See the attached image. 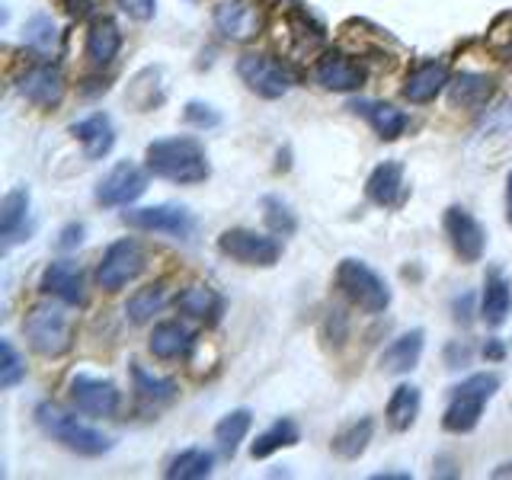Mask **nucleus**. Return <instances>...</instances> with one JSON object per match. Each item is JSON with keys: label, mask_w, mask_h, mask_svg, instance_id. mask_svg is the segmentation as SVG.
I'll return each mask as SVG.
<instances>
[{"label": "nucleus", "mask_w": 512, "mask_h": 480, "mask_svg": "<svg viewBox=\"0 0 512 480\" xmlns=\"http://www.w3.org/2000/svg\"><path fill=\"white\" fill-rule=\"evenodd\" d=\"M144 160H148V170L154 176L176 186H199L212 176V164H208L205 148L189 135L151 141L148 151H144Z\"/></svg>", "instance_id": "f257e3e1"}, {"label": "nucleus", "mask_w": 512, "mask_h": 480, "mask_svg": "<svg viewBox=\"0 0 512 480\" xmlns=\"http://www.w3.org/2000/svg\"><path fill=\"white\" fill-rule=\"evenodd\" d=\"M36 423L48 439L58 442L61 448H68V452H74V455L100 458L112 448V439L106 436V432L80 423L71 410H64L61 404H55V400H45V404L36 407Z\"/></svg>", "instance_id": "f03ea898"}, {"label": "nucleus", "mask_w": 512, "mask_h": 480, "mask_svg": "<svg viewBox=\"0 0 512 480\" xmlns=\"http://www.w3.org/2000/svg\"><path fill=\"white\" fill-rule=\"evenodd\" d=\"M23 333L32 352H39L45 359H61L74 346V317L64 308V301L61 304L42 301L26 314Z\"/></svg>", "instance_id": "7ed1b4c3"}, {"label": "nucleus", "mask_w": 512, "mask_h": 480, "mask_svg": "<svg viewBox=\"0 0 512 480\" xmlns=\"http://www.w3.org/2000/svg\"><path fill=\"white\" fill-rule=\"evenodd\" d=\"M500 391V375L493 372H477L468 375L461 384L452 388V397H448V407L442 416V426L448 432H471L480 416H484V407L490 404V397Z\"/></svg>", "instance_id": "20e7f679"}, {"label": "nucleus", "mask_w": 512, "mask_h": 480, "mask_svg": "<svg viewBox=\"0 0 512 480\" xmlns=\"http://www.w3.org/2000/svg\"><path fill=\"white\" fill-rule=\"evenodd\" d=\"M333 282H336V288L343 292V298H346L349 304H356L359 311H365V314H381V311H388V304H391V288H388V282H384L368 263L346 256V260H343L340 266H336Z\"/></svg>", "instance_id": "39448f33"}, {"label": "nucleus", "mask_w": 512, "mask_h": 480, "mask_svg": "<svg viewBox=\"0 0 512 480\" xmlns=\"http://www.w3.org/2000/svg\"><path fill=\"white\" fill-rule=\"evenodd\" d=\"M237 77L244 80L247 90L263 96V100H282L295 87V74L282 61L263 52H247L237 58Z\"/></svg>", "instance_id": "423d86ee"}, {"label": "nucleus", "mask_w": 512, "mask_h": 480, "mask_svg": "<svg viewBox=\"0 0 512 480\" xmlns=\"http://www.w3.org/2000/svg\"><path fill=\"white\" fill-rule=\"evenodd\" d=\"M218 250L228 256V260L240 266H253V269H269L279 263L282 244L279 237H269L250 228H231L218 237Z\"/></svg>", "instance_id": "0eeeda50"}, {"label": "nucleus", "mask_w": 512, "mask_h": 480, "mask_svg": "<svg viewBox=\"0 0 512 480\" xmlns=\"http://www.w3.org/2000/svg\"><path fill=\"white\" fill-rule=\"evenodd\" d=\"M144 266H148V256H144L138 240H116V244H109V250L103 253L100 266H96V285L103 288V292H119L128 282H135Z\"/></svg>", "instance_id": "6e6552de"}, {"label": "nucleus", "mask_w": 512, "mask_h": 480, "mask_svg": "<svg viewBox=\"0 0 512 480\" xmlns=\"http://www.w3.org/2000/svg\"><path fill=\"white\" fill-rule=\"evenodd\" d=\"M122 221L135 231H154L170 234L176 240H189L196 231V218L186 205H148V208H128L122 212Z\"/></svg>", "instance_id": "1a4fd4ad"}, {"label": "nucleus", "mask_w": 512, "mask_h": 480, "mask_svg": "<svg viewBox=\"0 0 512 480\" xmlns=\"http://www.w3.org/2000/svg\"><path fill=\"white\" fill-rule=\"evenodd\" d=\"M263 23V0H218L215 4V29L228 42H253L263 32Z\"/></svg>", "instance_id": "9d476101"}, {"label": "nucleus", "mask_w": 512, "mask_h": 480, "mask_svg": "<svg viewBox=\"0 0 512 480\" xmlns=\"http://www.w3.org/2000/svg\"><path fill=\"white\" fill-rule=\"evenodd\" d=\"M148 173H144L138 164H132V160H119V164L96 183L93 199L106 208H122V205L128 208L144 196V189H148Z\"/></svg>", "instance_id": "9b49d317"}, {"label": "nucleus", "mask_w": 512, "mask_h": 480, "mask_svg": "<svg viewBox=\"0 0 512 480\" xmlns=\"http://www.w3.org/2000/svg\"><path fill=\"white\" fill-rule=\"evenodd\" d=\"M442 228H445L448 244H452V250L461 256L464 263H480V256H484V250H487V231H484V224L468 212V208H461V205L445 208Z\"/></svg>", "instance_id": "f8f14e48"}, {"label": "nucleus", "mask_w": 512, "mask_h": 480, "mask_svg": "<svg viewBox=\"0 0 512 480\" xmlns=\"http://www.w3.org/2000/svg\"><path fill=\"white\" fill-rule=\"evenodd\" d=\"M16 90H20V96L29 100L32 106L55 109L64 100L68 84H64V74L58 64L42 61V64H32V68H26L20 77H16Z\"/></svg>", "instance_id": "ddd939ff"}, {"label": "nucleus", "mask_w": 512, "mask_h": 480, "mask_svg": "<svg viewBox=\"0 0 512 480\" xmlns=\"http://www.w3.org/2000/svg\"><path fill=\"white\" fill-rule=\"evenodd\" d=\"M68 394L77 413H87V416H112L122 404V394L116 384L106 378H93V375H74L68 384Z\"/></svg>", "instance_id": "4468645a"}, {"label": "nucleus", "mask_w": 512, "mask_h": 480, "mask_svg": "<svg viewBox=\"0 0 512 480\" xmlns=\"http://www.w3.org/2000/svg\"><path fill=\"white\" fill-rule=\"evenodd\" d=\"M314 80L324 90L333 93H352L365 84V68L359 61H352L343 52H324L314 64Z\"/></svg>", "instance_id": "2eb2a0df"}, {"label": "nucleus", "mask_w": 512, "mask_h": 480, "mask_svg": "<svg viewBox=\"0 0 512 480\" xmlns=\"http://www.w3.org/2000/svg\"><path fill=\"white\" fill-rule=\"evenodd\" d=\"M365 199L378 208H400L407 202L404 164L400 160H384L365 180Z\"/></svg>", "instance_id": "dca6fc26"}, {"label": "nucleus", "mask_w": 512, "mask_h": 480, "mask_svg": "<svg viewBox=\"0 0 512 480\" xmlns=\"http://www.w3.org/2000/svg\"><path fill=\"white\" fill-rule=\"evenodd\" d=\"M42 292L52 295L71 308H80L87 301V285H84V269L71 260H55L42 272Z\"/></svg>", "instance_id": "f3484780"}, {"label": "nucleus", "mask_w": 512, "mask_h": 480, "mask_svg": "<svg viewBox=\"0 0 512 480\" xmlns=\"http://www.w3.org/2000/svg\"><path fill=\"white\" fill-rule=\"evenodd\" d=\"M452 84V74H448V64L445 61H423L407 74V84H404V96L410 103L423 106L432 103L442 90H448Z\"/></svg>", "instance_id": "a211bd4d"}, {"label": "nucleus", "mask_w": 512, "mask_h": 480, "mask_svg": "<svg viewBox=\"0 0 512 480\" xmlns=\"http://www.w3.org/2000/svg\"><path fill=\"white\" fill-rule=\"evenodd\" d=\"M32 231L29 224V189L16 186L10 189L4 202H0V237H4V247L10 250L20 240H29L26 234Z\"/></svg>", "instance_id": "6ab92c4d"}, {"label": "nucleus", "mask_w": 512, "mask_h": 480, "mask_svg": "<svg viewBox=\"0 0 512 480\" xmlns=\"http://www.w3.org/2000/svg\"><path fill=\"white\" fill-rule=\"evenodd\" d=\"M71 135L84 144V154L90 160H103L112 148H116V125H112L106 112H93V116L74 122Z\"/></svg>", "instance_id": "aec40b11"}, {"label": "nucleus", "mask_w": 512, "mask_h": 480, "mask_svg": "<svg viewBox=\"0 0 512 480\" xmlns=\"http://www.w3.org/2000/svg\"><path fill=\"white\" fill-rule=\"evenodd\" d=\"M496 93V80L490 74L461 71L448 84V100L455 109H484Z\"/></svg>", "instance_id": "412c9836"}, {"label": "nucleus", "mask_w": 512, "mask_h": 480, "mask_svg": "<svg viewBox=\"0 0 512 480\" xmlns=\"http://www.w3.org/2000/svg\"><path fill=\"white\" fill-rule=\"evenodd\" d=\"M356 116H365L368 125L375 128V135L381 141H397L400 135L407 132V125H410V116L404 109H397L391 103H375V100H356L349 106Z\"/></svg>", "instance_id": "4be33fe9"}, {"label": "nucleus", "mask_w": 512, "mask_h": 480, "mask_svg": "<svg viewBox=\"0 0 512 480\" xmlns=\"http://www.w3.org/2000/svg\"><path fill=\"white\" fill-rule=\"evenodd\" d=\"M148 349L154 352L157 359L164 362H173V359H186L192 349H196V333H192L186 324L180 320H164V324H157L151 340H148Z\"/></svg>", "instance_id": "5701e85b"}, {"label": "nucleus", "mask_w": 512, "mask_h": 480, "mask_svg": "<svg viewBox=\"0 0 512 480\" xmlns=\"http://www.w3.org/2000/svg\"><path fill=\"white\" fill-rule=\"evenodd\" d=\"M423 346H426V333L420 327L400 333L397 340L381 352V368L388 375H407V372H413V368L420 365V359H423Z\"/></svg>", "instance_id": "b1692460"}, {"label": "nucleus", "mask_w": 512, "mask_h": 480, "mask_svg": "<svg viewBox=\"0 0 512 480\" xmlns=\"http://www.w3.org/2000/svg\"><path fill=\"white\" fill-rule=\"evenodd\" d=\"M122 48V32L116 26V20L109 16H96L87 29V61L93 68H106V64L116 61Z\"/></svg>", "instance_id": "393cba45"}, {"label": "nucleus", "mask_w": 512, "mask_h": 480, "mask_svg": "<svg viewBox=\"0 0 512 480\" xmlns=\"http://www.w3.org/2000/svg\"><path fill=\"white\" fill-rule=\"evenodd\" d=\"M512 311V285L500 269H490L484 282V295H480V317L487 320V327H503Z\"/></svg>", "instance_id": "a878e982"}, {"label": "nucleus", "mask_w": 512, "mask_h": 480, "mask_svg": "<svg viewBox=\"0 0 512 480\" xmlns=\"http://www.w3.org/2000/svg\"><path fill=\"white\" fill-rule=\"evenodd\" d=\"M420 407H423V394L416 384H397L388 407H384V416H388V426L394 432H407L416 416H420Z\"/></svg>", "instance_id": "bb28decb"}, {"label": "nucleus", "mask_w": 512, "mask_h": 480, "mask_svg": "<svg viewBox=\"0 0 512 480\" xmlns=\"http://www.w3.org/2000/svg\"><path fill=\"white\" fill-rule=\"evenodd\" d=\"M176 308L192 320H208V324H215L221 314V298L208 285H189L176 295Z\"/></svg>", "instance_id": "cd10ccee"}, {"label": "nucleus", "mask_w": 512, "mask_h": 480, "mask_svg": "<svg viewBox=\"0 0 512 480\" xmlns=\"http://www.w3.org/2000/svg\"><path fill=\"white\" fill-rule=\"evenodd\" d=\"M301 442V432H298V423L295 420H276L269 429H263L256 442L250 445V455L256 461H263L269 455H276L279 448H292Z\"/></svg>", "instance_id": "c85d7f7f"}, {"label": "nucleus", "mask_w": 512, "mask_h": 480, "mask_svg": "<svg viewBox=\"0 0 512 480\" xmlns=\"http://www.w3.org/2000/svg\"><path fill=\"white\" fill-rule=\"evenodd\" d=\"M250 426H253V413L250 410H231L224 420L215 426V442H218V452L224 455V458H234L237 455V448H240V442L247 439V432H250Z\"/></svg>", "instance_id": "c756f323"}, {"label": "nucleus", "mask_w": 512, "mask_h": 480, "mask_svg": "<svg viewBox=\"0 0 512 480\" xmlns=\"http://www.w3.org/2000/svg\"><path fill=\"white\" fill-rule=\"evenodd\" d=\"M132 381H135V394L141 400H148V404H170L180 394V384L173 378H157L141 362H132Z\"/></svg>", "instance_id": "7c9ffc66"}, {"label": "nucleus", "mask_w": 512, "mask_h": 480, "mask_svg": "<svg viewBox=\"0 0 512 480\" xmlns=\"http://www.w3.org/2000/svg\"><path fill=\"white\" fill-rule=\"evenodd\" d=\"M215 471V455L205 452V448H186V452L176 455L167 464V477L170 480H202Z\"/></svg>", "instance_id": "2f4dec72"}, {"label": "nucleus", "mask_w": 512, "mask_h": 480, "mask_svg": "<svg viewBox=\"0 0 512 480\" xmlns=\"http://www.w3.org/2000/svg\"><path fill=\"white\" fill-rule=\"evenodd\" d=\"M164 304H167V285L154 282L148 288H138V292L128 298L125 314L132 324H148V320H154V314L164 311Z\"/></svg>", "instance_id": "473e14b6"}, {"label": "nucleus", "mask_w": 512, "mask_h": 480, "mask_svg": "<svg viewBox=\"0 0 512 480\" xmlns=\"http://www.w3.org/2000/svg\"><path fill=\"white\" fill-rule=\"evenodd\" d=\"M372 436H375V423L368 420V416H362V420L349 423L346 429L336 432L330 445H333V452L340 455V458L352 461V458H359L365 452L368 442H372Z\"/></svg>", "instance_id": "72a5a7b5"}, {"label": "nucleus", "mask_w": 512, "mask_h": 480, "mask_svg": "<svg viewBox=\"0 0 512 480\" xmlns=\"http://www.w3.org/2000/svg\"><path fill=\"white\" fill-rule=\"evenodd\" d=\"M58 23L52 20L48 13H36V16H29V23L23 26V45H29L32 52L48 58V55H55V48H58Z\"/></svg>", "instance_id": "f704fd0d"}, {"label": "nucleus", "mask_w": 512, "mask_h": 480, "mask_svg": "<svg viewBox=\"0 0 512 480\" xmlns=\"http://www.w3.org/2000/svg\"><path fill=\"white\" fill-rule=\"evenodd\" d=\"M263 218H266L269 231L276 237H292L298 231V218L292 212V205L282 202L279 196H266L263 199Z\"/></svg>", "instance_id": "c9c22d12"}, {"label": "nucleus", "mask_w": 512, "mask_h": 480, "mask_svg": "<svg viewBox=\"0 0 512 480\" xmlns=\"http://www.w3.org/2000/svg\"><path fill=\"white\" fill-rule=\"evenodd\" d=\"M288 29H292V36L301 48H320L327 42L324 36V26H320L317 20H311L308 13H301V10H292L288 13Z\"/></svg>", "instance_id": "e433bc0d"}, {"label": "nucleus", "mask_w": 512, "mask_h": 480, "mask_svg": "<svg viewBox=\"0 0 512 480\" xmlns=\"http://www.w3.org/2000/svg\"><path fill=\"white\" fill-rule=\"evenodd\" d=\"M26 378V362L10 340H0V388L10 391Z\"/></svg>", "instance_id": "4c0bfd02"}, {"label": "nucleus", "mask_w": 512, "mask_h": 480, "mask_svg": "<svg viewBox=\"0 0 512 480\" xmlns=\"http://www.w3.org/2000/svg\"><path fill=\"white\" fill-rule=\"evenodd\" d=\"M183 116H186L189 125H196V128H215V125H221L218 109H215V106H208V103H199V100L186 103Z\"/></svg>", "instance_id": "58836bf2"}, {"label": "nucleus", "mask_w": 512, "mask_h": 480, "mask_svg": "<svg viewBox=\"0 0 512 480\" xmlns=\"http://www.w3.org/2000/svg\"><path fill=\"white\" fill-rule=\"evenodd\" d=\"M116 4L128 20H135V23H148L157 13V0H116Z\"/></svg>", "instance_id": "ea45409f"}, {"label": "nucleus", "mask_w": 512, "mask_h": 480, "mask_svg": "<svg viewBox=\"0 0 512 480\" xmlns=\"http://www.w3.org/2000/svg\"><path fill=\"white\" fill-rule=\"evenodd\" d=\"M80 244H84V224H68L58 234V250H77Z\"/></svg>", "instance_id": "a19ab883"}, {"label": "nucleus", "mask_w": 512, "mask_h": 480, "mask_svg": "<svg viewBox=\"0 0 512 480\" xmlns=\"http://www.w3.org/2000/svg\"><path fill=\"white\" fill-rule=\"evenodd\" d=\"M96 7V0H64V10H68L74 20H84V16H90Z\"/></svg>", "instance_id": "79ce46f5"}, {"label": "nucleus", "mask_w": 512, "mask_h": 480, "mask_svg": "<svg viewBox=\"0 0 512 480\" xmlns=\"http://www.w3.org/2000/svg\"><path fill=\"white\" fill-rule=\"evenodd\" d=\"M471 308H474V298L471 295L455 298V320H458V324H471Z\"/></svg>", "instance_id": "37998d69"}, {"label": "nucleus", "mask_w": 512, "mask_h": 480, "mask_svg": "<svg viewBox=\"0 0 512 480\" xmlns=\"http://www.w3.org/2000/svg\"><path fill=\"white\" fill-rule=\"evenodd\" d=\"M480 352H484V359L500 362V359L506 356V346H503L500 340H487V343H484V349H480Z\"/></svg>", "instance_id": "c03bdc74"}, {"label": "nucleus", "mask_w": 512, "mask_h": 480, "mask_svg": "<svg viewBox=\"0 0 512 480\" xmlns=\"http://www.w3.org/2000/svg\"><path fill=\"white\" fill-rule=\"evenodd\" d=\"M506 221H509V228H512V170L506 176Z\"/></svg>", "instance_id": "a18cd8bd"}]
</instances>
